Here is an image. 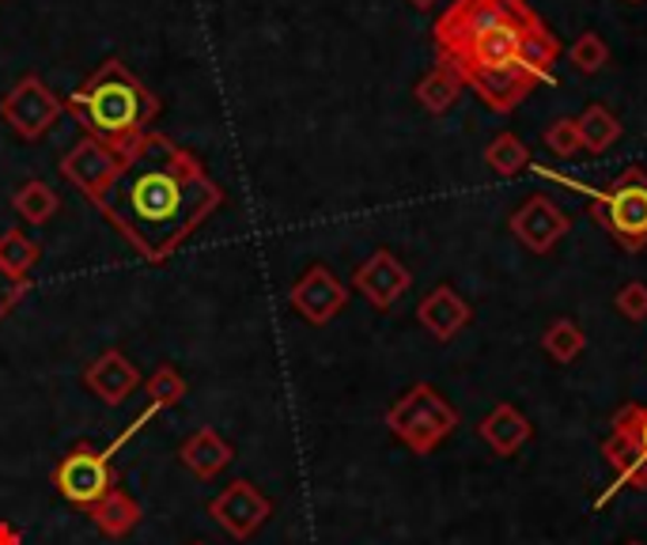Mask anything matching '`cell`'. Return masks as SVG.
Here are the masks:
<instances>
[{
	"label": "cell",
	"mask_w": 647,
	"mask_h": 545,
	"mask_svg": "<svg viewBox=\"0 0 647 545\" xmlns=\"http://www.w3.org/2000/svg\"><path fill=\"white\" fill-rule=\"evenodd\" d=\"M541 349H546L557 363H572L579 352L587 349V333L579 330L572 319H557V322H549L546 333H541Z\"/></svg>",
	"instance_id": "19"
},
{
	"label": "cell",
	"mask_w": 647,
	"mask_h": 545,
	"mask_svg": "<svg viewBox=\"0 0 647 545\" xmlns=\"http://www.w3.org/2000/svg\"><path fill=\"white\" fill-rule=\"evenodd\" d=\"M511 235L527 246L530 254H549L553 246L572 232V216L546 194H530L522 205L511 213Z\"/></svg>",
	"instance_id": "7"
},
{
	"label": "cell",
	"mask_w": 647,
	"mask_h": 545,
	"mask_svg": "<svg viewBox=\"0 0 647 545\" xmlns=\"http://www.w3.org/2000/svg\"><path fill=\"white\" fill-rule=\"evenodd\" d=\"M602 455L610 463V470L617 474V485H629V489H647V455L640 447V439L633 432V420L629 413H617L614 428L602 444Z\"/></svg>",
	"instance_id": "11"
},
{
	"label": "cell",
	"mask_w": 647,
	"mask_h": 545,
	"mask_svg": "<svg viewBox=\"0 0 647 545\" xmlns=\"http://www.w3.org/2000/svg\"><path fill=\"white\" fill-rule=\"evenodd\" d=\"M541 140H546V148L553 152L557 159H572V156L584 152V140H579V121L576 118L549 121L546 133H541Z\"/></svg>",
	"instance_id": "25"
},
{
	"label": "cell",
	"mask_w": 647,
	"mask_h": 545,
	"mask_svg": "<svg viewBox=\"0 0 647 545\" xmlns=\"http://www.w3.org/2000/svg\"><path fill=\"white\" fill-rule=\"evenodd\" d=\"M459 95H462V80L447 69V65H435V69L416 84V103H421L428 114H447L459 103Z\"/></svg>",
	"instance_id": "18"
},
{
	"label": "cell",
	"mask_w": 647,
	"mask_h": 545,
	"mask_svg": "<svg viewBox=\"0 0 647 545\" xmlns=\"http://www.w3.org/2000/svg\"><path fill=\"white\" fill-rule=\"evenodd\" d=\"M57 489L95 508L110 493V451H72L57 470Z\"/></svg>",
	"instance_id": "9"
},
{
	"label": "cell",
	"mask_w": 647,
	"mask_h": 545,
	"mask_svg": "<svg viewBox=\"0 0 647 545\" xmlns=\"http://www.w3.org/2000/svg\"><path fill=\"white\" fill-rule=\"evenodd\" d=\"M61 110H65L61 95L46 88L38 76H23V80H19L12 91H8V99L0 103V114H4V121L19 133V137H27V140L42 137V133L50 129L57 118H61Z\"/></svg>",
	"instance_id": "6"
},
{
	"label": "cell",
	"mask_w": 647,
	"mask_h": 545,
	"mask_svg": "<svg viewBox=\"0 0 647 545\" xmlns=\"http://www.w3.org/2000/svg\"><path fill=\"white\" fill-rule=\"evenodd\" d=\"M484 164L497 171V175H519V171L530 164V148L522 145L516 133H500V137L484 148Z\"/></svg>",
	"instance_id": "20"
},
{
	"label": "cell",
	"mask_w": 647,
	"mask_h": 545,
	"mask_svg": "<svg viewBox=\"0 0 647 545\" xmlns=\"http://www.w3.org/2000/svg\"><path fill=\"white\" fill-rule=\"evenodd\" d=\"M478 432H481L484 444L492 447V451L508 458V455H516L522 444H530V436H535V428H530V420L522 417L516 406H508V401H503V406H497L489 417L481 420Z\"/></svg>",
	"instance_id": "14"
},
{
	"label": "cell",
	"mask_w": 647,
	"mask_h": 545,
	"mask_svg": "<svg viewBox=\"0 0 647 545\" xmlns=\"http://www.w3.org/2000/svg\"><path fill=\"white\" fill-rule=\"evenodd\" d=\"M352 284H356V289L367 295L371 308L386 311V308H394L398 295H402L409 284H413V276H409V270L390 251H375L356 270Z\"/></svg>",
	"instance_id": "10"
},
{
	"label": "cell",
	"mask_w": 647,
	"mask_h": 545,
	"mask_svg": "<svg viewBox=\"0 0 647 545\" xmlns=\"http://www.w3.org/2000/svg\"><path fill=\"white\" fill-rule=\"evenodd\" d=\"M38 262V246L27 239L23 232H4L0 235V265H4L8 273H16V276H27V270Z\"/></svg>",
	"instance_id": "23"
},
{
	"label": "cell",
	"mask_w": 647,
	"mask_h": 545,
	"mask_svg": "<svg viewBox=\"0 0 647 545\" xmlns=\"http://www.w3.org/2000/svg\"><path fill=\"white\" fill-rule=\"evenodd\" d=\"M88 382L107 401H121L133 387H137V371H133V363L121 357V352H107V357L88 371Z\"/></svg>",
	"instance_id": "17"
},
{
	"label": "cell",
	"mask_w": 647,
	"mask_h": 545,
	"mask_svg": "<svg viewBox=\"0 0 647 545\" xmlns=\"http://www.w3.org/2000/svg\"><path fill=\"white\" fill-rule=\"evenodd\" d=\"M95 205L140 254L164 262L224 205V189L170 137L145 133Z\"/></svg>",
	"instance_id": "2"
},
{
	"label": "cell",
	"mask_w": 647,
	"mask_h": 545,
	"mask_svg": "<svg viewBox=\"0 0 647 545\" xmlns=\"http://www.w3.org/2000/svg\"><path fill=\"white\" fill-rule=\"evenodd\" d=\"M625 545H644V542H625Z\"/></svg>",
	"instance_id": "32"
},
{
	"label": "cell",
	"mask_w": 647,
	"mask_h": 545,
	"mask_svg": "<svg viewBox=\"0 0 647 545\" xmlns=\"http://www.w3.org/2000/svg\"><path fill=\"white\" fill-rule=\"evenodd\" d=\"M576 121L584 152H591V156H602V152H610L621 140V121H617V114L606 103H587V110Z\"/></svg>",
	"instance_id": "16"
},
{
	"label": "cell",
	"mask_w": 647,
	"mask_h": 545,
	"mask_svg": "<svg viewBox=\"0 0 647 545\" xmlns=\"http://www.w3.org/2000/svg\"><path fill=\"white\" fill-rule=\"evenodd\" d=\"M432 42L440 65L497 114H511L553 80L560 57L557 35L527 0H451L435 19Z\"/></svg>",
	"instance_id": "1"
},
{
	"label": "cell",
	"mask_w": 647,
	"mask_h": 545,
	"mask_svg": "<svg viewBox=\"0 0 647 545\" xmlns=\"http://www.w3.org/2000/svg\"><path fill=\"white\" fill-rule=\"evenodd\" d=\"M614 308H617V314H621V319L644 322L647 319V284L644 281H629L625 289H617Z\"/></svg>",
	"instance_id": "26"
},
{
	"label": "cell",
	"mask_w": 647,
	"mask_h": 545,
	"mask_svg": "<svg viewBox=\"0 0 647 545\" xmlns=\"http://www.w3.org/2000/svg\"><path fill=\"white\" fill-rule=\"evenodd\" d=\"M183 390H186L183 379H178L170 368H164L156 379H151V395H156V406H167V401H175L178 395H183Z\"/></svg>",
	"instance_id": "28"
},
{
	"label": "cell",
	"mask_w": 647,
	"mask_h": 545,
	"mask_svg": "<svg viewBox=\"0 0 647 545\" xmlns=\"http://www.w3.org/2000/svg\"><path fill=\"white\" fill-rule=\"evenodd\" d=\"M629 4H644V0H629Z\"/></svg>",
	"instance_id": "31"
},
{
	"label": "cell",
	"mask_w": 647,
	"mask_h": 545,
	"mask_svg": "<svg viewBox=\"0 0 647 545\" xmlns=\"http://www.w3.org/2000/svg\"><path fill=\"white\" fill-rule=\"evenodd\" d=\"M625 413H629V420H633V432H636V439H640V447H644V455H647V406H625Z\"/></svg>",
	"instance_id": "29"
},
{
	"label": "cell",
	"mask_w": 647,
	"mask_h": 545,
	"mask_svg": "<svg viewBox=\"0 0 647 545\" xmlns=\"http://www.w3.org/2000/svg\"><path fill=\"white\" fill-rule=\"evenodd\" d=\"M535 171L541 178H553V182H560V186L576 189V194H584L587 201H591L595 220L610 232V239L621 246V251L640 254L647 246V171L629 167L602 189H591L579 178L560 175V171H549V167H535Z\"/></svg>",
	"instance_id": "4"
},
{
	"label": "cell",
	"mask_w": 647,
	"mask_h": 545,
	"mask_svg": "<svg viewBox=\"0 0 647 545\" xmlns=\"http://www.w3.org/2000/svg\"><path fill=\"white\" fill-rule=\"evenodd\" d=\"M126 156L129 152H118V148H110V145H102V140H80L69 156L61 159V175L72 182L80 194H88L91 201H99L102 197V189L110 186L114 175L121 171V164H126Z\"/></svg>",
	"instance_id": "8"
},
{
	"label": "cell",
	"mask_w": 647,
	"mask_h": 545,
	"mask_svg": "<svg viewBox=\"0 0 647 545\" xmlns=\"http://www.w3.org/2000/svg\"><path fill=\"white\" fill-rule=\"evenodd\" d=\"M16 213L23 216V220H31V224H46V220L57 213V194H53L50 186H46V182L31 178L16 194Z\"/></svg>",
	"instance_id": "21"
},
{
	"label": "cell",
	"mask_w": 647,
	"mask_h": 545,
	"mask_svg": "<svg viewBox=\"0 0 647 545\" xmlns=\"http://www.w3.org/2000/svg\"><path fill=\"white\" fill-rule=\"evenodd\" d=\"M386 425L413 455H432L435 447L459 428V413H454V406L435 387L416 382V387H409L405 395L390 406Z\"/></svg>",
	"instance_id": "5"
},
{
	"label": "cell",
	"mask_w": 647,
	"mask_h": 545,
	"mask_svg": "<svg viewBox=\"0 0 647 545\" xmlns=\"http://www.w3.org/2000/svg\"><path fill=\"white\" fill-rule=\"evenodd\" d=\"M416 319H421V327L432 333L435 341H451L470 327L473 311L451 284H440V289H432L424 295V303L416 308Z\"/></svg>",
	"instance_id": "13"
},
{
	"label": "cell",
	"mask_w": 647,
	"mask_h": 545,
	"mask_svg": "<svg viewBox=\"0 0 647 545\" xmlns=\"http://www.w3.org/2000/svg\"><path fill=\"white\" fill-rule=\"evenodd\" d=\"M568 61H572V69L576 72H598L606 61H610V46H606V38L602 35H595V31H584L576 38L572 46H568Z\"/></svg>",
	"instance_id": "22"
},
{
	"label": "cell",
	"mask_w": 647,
	"mask_h": 545,
	"mask_svg": "<svg viewBox=\"0 0 647 545\" xmlns=\"http://www.w3.org/2000/svg\"><path fill=\"white\" fill-rule=\"evenodd\" d=\"M23 292H27V276H16V273H8L4 265H0V319L16 308Z\"/></svg>",
	"instance_id": "27"
},
{
	"label": "cell",
	"mask_w": 647,
	"mask_h": 545,
	"mask_svg": "<svg viewBox=\"0 0 647 545\" xmlns=\"http://www.w3.org/2000/svg\"><path fill=\"white\" fill-rule=\"evenodd\" d=\"M349 292L345 284L333 276L326 265H315V270L303 273V281L292 289V303H296V311L303 314L307 322H315V327H322V322H330L333 314H337L341 308H345Z\"/></svg>",
	"instance_id": "12"
},
{
	"label": "cell",
	"mask_w": 647,
	"mask_h": 545,
	"mask_svg": "<svg viewBox=\"0 0 647 545\" xmlns=\"http://www.w3.org/2000/svg\"><path fill=\"white\" fill-rule=\"evenodd\" d=\"M409 4H413L416 12H428V8H432V4H440V0H409Z\"/></svg>",
	"instance_id": "30"
},
{
	"label": "cell",
	"mask_w": 647,
	"mask_h": 545,
	"mask_svg": "<svg viewBox=\"0 0 647 545\" xmlns=\"http://www.w3.org/2000/svg\"><path fill=\"white\" fill-rule=\"evenodd\" d=\"M95 523H99L107 534H121V531H129L133 523H137V508H133L121 493L110 489L99 504H95Z\"/></svg>",
	"instance_id": "24"
},
{
	"label": "cell",
	"mask_w": 647,
	"mask_h": 545,
	"mask_svg": "<svg viewBox=\"0 0 647 545\" xmlns=\"http://www.w3.org/2000/svg\"><path fill=\"white\" fill-rule=\"evenodd\" d=\"M69 110L95 140L129 152L145 133H151V121L159 118V99L118 57H110L91 80L80 84V91H72Z\"/></svg>",
	"instance_id": "3"
},
{
	"label": "cell",
	"mask_w": 647,
	"mask_h": 545,
	"mask_svg": "<svg viewBox=\"0 0 647 545\" xmlns=\"http://www.w3.org/2000/svg\"><path fill=\"white\" fill-rule=\"evenodd\" d=\"M216 515H220V523L232 534H251L258 523L265 519V512H269V504L262 500L258 493L251 489L246 481H235L232 489H227L220 500H216Z\"/></svg>",
	"instance_id": "15"
}]
</instances>
